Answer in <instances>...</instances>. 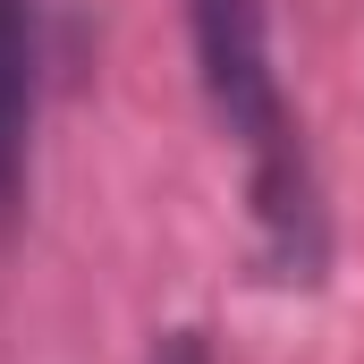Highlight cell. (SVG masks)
Returning <instances> with one entry per match:
<instances>
[{"instance_id":"7a4b0ae2","label":"cell","mask_w":364,"mask_h":364,"mask_svg":"<svg viewBox=\"0 0 364 364\" xmlns=\"http://www.w3.org/2000/svg\"><path fill=\"white\" fill-rule=\"evenodd\" d=\"M43 85H51V0H0V246L34 212Z\"/></svg>"},{"instance_id":"6da1fadb","label":"cell","mask_w":364,"mask_h":364,"mask_svg":"<svg viewBox=\"0 0 364 364\" xmlns=\"http://www.w3.org/2000/svg\"><path fill=\"white\" fill-rule=\"evenodd\" d=\"M186 60L195 93L246 161V220H255V279L263 288H322L331 279V195L314 144L288 110V77L272 51V0H186Z\"/></svg>"},{"instance_id":"3957f363","label":"cell","mask_w":364,"mask_h":364,"mask_svg":"<svg viewBox=\"0 0 364 364\" xmlns=\"http://www.w3.org/2000/svg\"><path fill=\"white\" fill-rule=\"evenodd\" d=\"M144 364H220V356H212V331L203 322H170V331H153Z\"/></svg>"}]
</instances>
